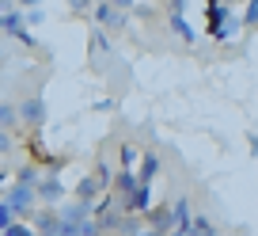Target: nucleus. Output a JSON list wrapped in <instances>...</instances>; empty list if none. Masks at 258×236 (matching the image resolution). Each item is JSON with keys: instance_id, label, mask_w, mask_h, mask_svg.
Listing matches in <instances>:
<instances>
[{"instance_id": "f257e3e1", "label": "nucleus", "mask_w": 258, "mask_h": 236, "mask_svg": "<svg viewBox=\"0 0 258 236\" xmlns=\"http://www.w3.org/2000/svg\"><path fill=\"white\" fill-rule=\"evenodd\" d=\"M4 202H8V210L16 213V221H23V217H31L34 210H38V198H34V187H23V183H12L8 191H4Z\"/></svg>"}, {"instance_id": "f03ea898", "label": "nucleus", "mask_w": 258, "mask_h": 236, "mask_svg": "<svg viewBox=\"0 0 258 236\" xmlns=\"http://www.w3.org/2000/svg\"><path fill=\"white\" fill-rule=\"evenodd\" d=\"M91 19H95L99 31H125V27H129V12H118L110 0H95Z\"/></svg>"}, {"instance_id": "7ed1b4c3", "label": "nucleus", "mask_w": 258, "mask_h": 236, "mask_svg": "<svg viewBox=\"0 0 258 236\" xmlns=\"http://www.w3.org/2000/svg\"><path fill=\"white\" fill-rule=\"evenodd\" d=\"M34 198H38V206H61V198H64L61 175H42L38 187H34Z\"/></svg>"}, {"instance_id": "20e7f679", "label": "nucleus", "mask_w": 258, "mask_h": 236, "mask_svg": "<svg viewBox=\"0 0 258 236\" xmlns=\"http://www.w3.org/2000/svg\"><path fill=\"white\" fill-rule=\"evenodd\" d=\"M16 114H19V122H23V126H31V130H38V126L46 122V103H42L38 96H27L23 103L16 107Z\"/></svg>"}, {"instance_id": "39448f33", "label": "nucleus", "mask_w": 258, "mask_h": 236, "mask_svg": "<svg viewBox=\"0 0 258 236\" xmlns=\"http://www.w3.org/2000/svg\"><path fill=\"white\" fill-rule=\"evenodd\" d=\"M121 210H125V213H137V217H141V213H148V210H152V187L141 183L129 198H121Z\"/></svg>"}, {"instance_id": "423d86ee", "label": "nucleus", "mask_w": 258, "mask_h": 236, "mask_svg": "<svg viewBox=\"0 0 258 236\" xmlns=\"http://www.w3.org/2000/svg\"><path fill=\"white\" fill-rule=\"evenodd\" d=\"M167 210H171V232H190V221H194L190 198H175Z\"/></svg>"}, {"instance_id": "0eeeda50", "label": "nucleus", "mask_w": 258, "mask_h": 236, "mask_svg": "<svg viewBox=\"0 0 258 236\" xmlns=\"http://www.w3.org/2000/svg\"><path fill=\"white\" fill-rule=\"evenodd\" d=\"M91 217V206L88 202H64L57 206V221H64V225H80V221Z\"/></svg>"}, {"instance_id": "6e6552de", "label": "nucleus", "mask_w": 258, "mask_h": 236, "mask_svg": "<svg viewBox=\"0 0 258 236\" xmlns=\"http://www.w3.org/2000/svg\"><path fill=\"white\" fill-rule=\"evenodd\" d=\"M133 171H137V183H148V187H152V179L160 175V156L148 149V153L137 160V168H133Z\"/></svg>"}, {"instance_id": "1a4fd4ad", "label": "nucleus", "mask_w": 258, "mask_h": 236, "mask_svg": "<svg viewBox=\"0 0 258 236\" xmlns=\"http://www.w3.org/2000/svg\"><path fill=\"white\" fill-rule=\"evenodd\" d=\"M110 187L118 191V198H129L133 191L141 187V183H137V171H133V168H121V171H114V183H110Z\"/></svg>"}, {"instance_id": "9d476101", "label": "nucleus", "mask_w": 258, "mask_h": 236, "mask_svg": "<svg viewBox=\"0 0 258 236\" xmlns=\"http://www.w3.org/2000/svg\"><path fill=\"white\" fill-rule=\"evenodd\" d=\"M31 228H34V232H42V236L57 232V210H49V206H46V210H34L31 213Z\"/></svg>"}, {"instance_id": "9b49d317", "label": "nucleus", "mask_w": 258, "mask_h": 236, "mask_svg": "<svg viewBox=\"0 0 258 236\" xmlns=\"http://www.w3.org/2000/svg\"><path fill=\"white\" fill-rule=\"evenodd\" d=\"M205 19H209V34H213L232 19V8H228V4H209V8H205Z\"/></svg>"}, {"instance_id": "f8f14e48", "label": "nucleus", "mask_w": 258, "mask_h": 236, "mask_svg": "<svg viewBox=\"0 0 258 236\" xmlns=\"http://www.w3.org/2000/svg\"><path fill=\"white\" fill-rule=\"evenodd\" d=\"M148 228H156V232H171V210H167V206H152V210H148Z\"/></svg>"}, {"instance_id": "ddd939ff", "label": "nucleus", "mask_w": 258, "mask_h": 236, "mask_svg": "<svg viewBox=\"0 0 258 236\" xmlns=\"http://www.w3.org/2000/svg\"><path fill=\"white\" fill-rule=\"evenodd\" d=\"M99 191H103V187H99L91 175H84V179L76 183V202H88V206H91V202L99 198Z\"/></svg>"}, {"instance_id": "4468645a", "label": "nucleus", "mask_w": 258, "mask_h": 236, "mask_svg": "<svg viewBox=\"0 0 258 236\" xmlns=\"http://www.w3.org/2000/svg\"><path fill=\"white\" fill-rule=\"evenodd\" d=\"M167 27H171V34H178L182 42H194V38H198V34H194V27L186 23V16H175V12H171V16H167Z\"/></svg>"}, {"instance_id": "2eb2a0df", "label": "nucleus", "mask_w": 258, "mask_h": 236, "mask_svg": "<svg viewBox=\"0 0 258 236\" xmlns=\"http://www.w3.org/2000/svg\"><path fill=\"white\" fill-rule=\"evenodd\" d=\"M23 31V16L19 12H0V34H19Z\"/></svg>"}, {"instance_id": "dca6fc26", "label": "nucleus", "mask_w": 258, "mask_h": 236, "mask_svg": "<svg viewBox=\"0 0 258 236\" xmlns=\"http://www.w3.org/2000/svg\"><path fill=\"white\" fill-rule=\"evenodd\" d=\"M38 179H42V168H34V164L16 171V183H23V187H38Z\"/></svg>"}, {"instance_id": "f3484780", "label": "nucleus", "mask_w": 258, "mask_h": 236, "mask_svg": "<svg viewBox=\"0 0 258 236\" xmlns=\"http://www.w3.org/2000/svg\"><path fill=\"white\" fill-rule=\"evenodd\" d=\"M190 236H220V232H217V225H213L209 217H194L190 221Z\"/></svg>"}, {"instance_id": "a211bd4d", "label": "nucleus", "mask_w": 258, "mask_h": 236, "mask_svg": "<svg viewBox=\"0 0 258 236\" xmlns=\"http://www.w3.org/2000/svg\"><path fill=\"white\" fill-rule=\"evenodd\" d=\"M91 179H95L99 187H110V183H114V168H110V160H99V164H95V175H91Z\"/></svg>"}, {"instance_id": "6ab92c4d", "label": "nucleus", "mask_w": 258, "mask_h": 236, "mask_svg": "<svg viewBox=\"0 0 258 236\" xmlns=\"http://www.w3.org/2000/svg\"><path fill=\"white\" fill-rule=\"evenodd\" d=\"M137 232H141V217L137 213H125L121 225H118V236H137Z\"/></svg>"}, {"instance_id": "aec40b11", "label": "nucleus", "mask_w": 258, "mask_h": 236, "mask_svg": "<svg viewBox=\"0 0 258 236\" xmlns=\"http://www.w3.org/2000/svg\"><path fill=\"white\" fill-rule=\"evenodd\" d=\"M16 122H19L16 107H12V103H0V130H12Z\"/></svg>"}, {"instance_id": "412c9836", "label": "nucleus", "mask_w": 258, "mask_h": 236, "mask_svg": "<svg viewBox=\"0 0 258 236\" xmlns=\"http://www.w3.org/2000/svg\"><path fill=\"white\" fill-rule=\"evenodd\" d=\"M0 236H38V232H34V228H31V221H12V225L4 228V232H0Z\"/></svg>"}, {"instance_id": "4be33fe9", "label": "nucleus", "mask_w": 258, "mask_h": 236, "mask_svg": "<svg viewBox=\"0 0 258 236\" xmlns=\"http://www.w3.org/2000/svg\"><path fill=\"white\" fill-rule=\"evenodd\" d=\"M239 23H243V27H258V0H247V4H243Z\"/></svg>"}, {"instance_id": "5701e85b", "label": "nucleus", "mask_w": 258, "mask_h": 236, "mask_svg": "<svg viewBox=\"0 0 258 236\" xmlns=\"http://www.w3.org/2000/svg\"><path fill=\"white\" fill-rule=\"evenodd\" d=\"M91 50H95V54H110V42H106V34L99 31V27H91Z\"/></svg>"}, {"instance_id": "b1692460", "label": "nucleus", "mask_w": 258, "mask_h": 236, "mask_svg": "<svg viewBox=\"0 0 258 236\" xmlns=\"http://www.w3.org/2000/svg\"><path fill=\"white\" fill-rule=\"evenodd\" d=\"M239 27H243V23H239V19H228V23H224V27H220V31H213V38H217V42H228V38H232V34H235V31H239Z\"/></svg>"}, {"instance_id": "393cba45", "label": "nucleus", "mask_w": 258, "mask_h": 236, "mask_svg": "<svg viewBox=\"0 0 258 236\" xmlns=\"http://www.w3.org/2000/svg\"><path fill=\"white\" fill-rule=\"evenodd\" d=\"M76 236H103V232H99L95 217H88V221H80V225H76Z\"/></svg>"}, {"instance_id": "a878e982", "label": "nucleus", "mask_w": 258, "mask_h": 236, "mask_svg": "<svg viewBox=\"0 0 258 236\" xmlns=\"http://www.w3.org/2000/svg\"><path fill=\"white\" fill-rule=\"evenodd\" d=\"M12 221H16V213H12V210H8V202L0 198V232H4V228H8Z\"/></svg>"}, {"instance_id": "bb28decb", "label": "nucleus", "mask_w": 258, "mask_h": 236, "mask_svg": "<svg viewBox=\"0 0 258 236\" xmlns=\"http://www.w3.org/2000/svg\"><path fill=\"white\" fill-rule=\"evenodd\" d=\"M137 164V149L133 145H121V168H133Z\"/></svg>"}, {"instance_id": "cd10ccee", "label": "nucleus", "mask_w": 258, "mask_h": 236, "mask_svg": "<svg viewBox=\"0 0 258 236\" xmlns=\"http://www.w3.org/2000/svg\"><path fill=\"white\" fill-rule=\"evenodd\" d=\"M12 145H16V141H12V133H8V130H0V156L12 153Z\"/></svg>"}, {"instance_id": "c85d7f7f", "label": "nucleus", "mask_w": 258, "mask_h": 236, "mask_svg": "<svg viewBox=\"0 0 258 236\" xmlns=\"http://www.w3.org/2000/svg\"><path fill=\"white\" fill-rule=\"evenodd\" d=\"M69 12H76V16H80V12H91V0H69Z\"/></svg>"}, {"instance_id": "c756f323", "label": "nucleus", "mask_w": 258, "mask_h": 236, "mask_svg": "<svg viewBox=\"0 0 258 236\" xmlns=\"http://www.w3.org/2000/svg\"><path fill=\"white\" fill-rule=\"evenodd\" d=\"M19 42H27V46H31V50H34V46H38V38H34V34H31V31H27V27H23V31H19Z\"/></svg>"}, {"instance_id": "7c9ffc66", "label": "nucleus", "mask_w": 258, "mask_h": 236, "mask_svg": "<svg viewBox=\"0 0 258 236\" xmlns=\"http://www.w3.org/2000/svg\"><path fill=\"white\" fill-rule=\"evenodd\" d=\"M171 4V12H175V16H186V0H167Z\"/></svg>"}, {"instance_id": "2f4dec72", "label": "nucleus", "mask_w": 258, "mask_h": 236, "mask_svg": "<svg viewBox=\"0 0 258 236\" xmlns=\"http://www.w3.org/2000/svg\"><path fill=\"white\" fill-rule=\"evenodd\" d=\"M110 4H114L118 12H129V8H133V0H110Z\"/></svg>"}, {"instance_id": "473e14b6", "label": "nucleus", "mask_w": 258, "mask_h": 236, "mask_svg": "<svg viewBox=\"0 0 258 236\" xmlns=\"http://www.w3.org/2000/svg\"><path fill=\"white\" fill-rule=\"evenodd\" d=\"M19 8H27V12H31V8H42V0H19Z\"/></svg>"}, {"instance_id": "72a5a7b5", "label": "nucleus", "mask_w": 258, "mask_h": 236, "mask_svg": "<svg viewBox=\"0 0 258 236\" xmlns=\"http://www.w3.org/2000/svg\"><path fill=\"white\" fill-rule=\"evenodd\" d=\"M8 183H12V175H8L4 168H0V191H8Z\"/></svg>"}, {"instance_id": "f704fd0d", "label": "nucleus", "mask_w": 258, "mask_h": 236, "mask_svg": "<svg viewBox=\"0 0 258 236\" xmlns=\"http://www.w3.org/2000/svg\"><path fill=\"white\" fill-rule=\"evenodd\" d=\"M137 236H167V232H156V228H141Z\"/></svg>"}, {"instance_id": "c9c22d12", "label": "nucleus", "mask_w": 258, "mask_h": 236, "mask_svg": "<svg viewBox=\"0 0 258 236\" xmlns=\"http://www.w3.org/2000/svg\"><path fill=\"white\" fill-rule=\"evenodd\" d=\"M209 4H235V0H209Z\"/></svg>"}, {"instance_id": "e433bc0d", "label": "nucleus", "mask_w": 258, "mask_h": 236, "mask_svg": "<svg viewBox=\"0 0 258 236\" xmlns=\"http://www.w3.org/2000/svg\"><path fill=\"white\" fill-rule=\"evenodd\" d=\"M167 236H190V232H167Z\"/></svg>"}, {"instance_id": "4c0bfd02", "label": "nucleus", "mask_w": 258, "mask_h": 236, "mask_svg": "<svg viewBox=\"0 0 258 236\" xmlns=\"http://www.w3.org/2000/svg\"><path fill=\"white\" fill-rule=\"evenodd\" d=\"M0 61H4V46H0Z\"/></svg>"}, {"instance_id": "58836bf2", "label": "nucleus", "mask_w": 258, "mask_h": 236, "mask_svg": "<svg viewBox=\"0 0 258 236\" xmlns=\"http://www.w3.org/2000/svg\"><path fill=\"white\" fill-rule=\"evenodd\" d=\"M46 236H57V232H46Z\"/></svg>"}, {"instance_id": "ea45409f", "label": "nucleus", "mask_w": 258, "mask_h": 236, "mask_svg": "<svg viewBox=\"0 0 258 236\" xmlns=\"http://www.w3.org/2000/svg\"><path fill=\"white\" fill-rule=\"evenodd\" d=\"M163 4H167V0H163Z\"/></svg>"}]
</instances>
